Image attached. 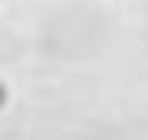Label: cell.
<instances>
[{"mask_svg": "<svg viewBox=\"0 0 148 140\" xmlns=\"http://www.w3.org/2000/svg\"><path fill=\"white\" fill-rule=\"evenodd\" d=\"M4 100H8V88H4V80H0V108H4Z\"/></svg>", "mask_w": 148, "mask_h": 140, "instance_id": "1", "label": "cell"}]
</instances>
